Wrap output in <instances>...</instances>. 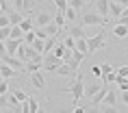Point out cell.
Returning a JSON list of instances; mask_svg holds the SVG:
<instances>
[{
	"label": "cell",
	"mask_w": 128,
	"mask_h": 113,
	"mask_svg": "<svg viewBox=\"0 0 128 113\" xmlns=\"http://www.w3.org/2000/svg\"><path fill=\"white\" fill-rule=\"evenodd\" d=\"M0 26H11V22H9V15H7V13H0Z\"/></svg>",
	"instance_id": "cell-39"
},
{
	"label": "cell",
	"mask_w": 128,
	"mask_h": 113,
	"mask_svg": "<svg viewBox=\"0 0 128 113\" xmlns=\"http://www.w3.org/2000/svg\"><path fill=\"white\" fill-rule=\"evenodd\" d=\"M85 57H87V54H82L80 50H72V54H70V59H68V65L72 67V70H74V72H78V67L82 65V61H85Z\"/></svg>",
	"instance_id": "cell-6"
},
{
	"label": "cell",
	"mask_w": 128,
	"mask_h": 113,
	"mask_svg": "<svg viewBox=\"0 0 128 113\" xmlns=\"http://www.w3.org/2000/svg\"><path fill=\"white\" fill-rule=\"evenodd\" d=\"M35 37H37V35H35V28H30V31H26V33H24V37H22V41H24L26 46H30Z\"/></svg>",
	"instance_id": "cell-29"
},
{
	"label": "cell",
	"mask_w": 128,
	"mask_h": 113,
	"mask_svg": "<svg viewBox=\"0 0 128 113\" xmlns=\"http://www.w3.org/2000/svg\"><path fill=\"white\" fill-rule=\"evenodd\" d=\"M33 22H35V26H46L48 22H52V18L48 13H37V18H35Z\"/></svg>",
	"instance_id": "cell-21"
},
{
	"label": "cell",
	"mask_w": 128,
	"mask_h": 113,
	"mask_svg": "<svg viewBox=\"0 0 128 113\" xmlns=\"http://www.w3.org/2000/svg\"><path fill=\"white\" fill-rule=\"evenodd\" d=\"M61 63H63V59L54 57L52 52H46V54H44V61H41V67H44L46 72H54V70H56Z\"/></svg>",
	"instance_id": "cell-4"
},
{
	"label": "cell",
	"mask_w": 128,
	"mask_h": 113,
	"mask_svg": "<svg viewBox=\"0 0 128 113\" xmlns=\"http://www.w3.org/2000/svg\"><path fill=\"white\" fill-rule=\"evenodd\" d=\"M9 91L13 93L15 98L20 100V102H24V100H28V93H26V91H24V89H20V87H18V89H9Z\"/></svg>",
	"instance_id": "cell-28"
},
{
	"label": "cell",
	"mask_w": 128,
	"mask_h": 113,
	"mask_svg": "<svg viewBox=\"0 0 128 113\" xmlns=\"http://www.w3.org/2000/svg\"><path fill=\"white\" fill-rule=\"evenodd\" d=\"M100 72H102V78H104L108 72H113V65H111V63H100ZM102 78H100V80H102Z\"/></svg>",
	"instance_id": "cell-34"
},
{
	"label": "cell",
	"mask_w": 128,
	"mask_h": 113,
	"mask_svg": "<svg viewBox=\"0 0 128 113\" xmlns=\"http://www.w3.org/2000/svg\"><path fill=\"white\" fill-rule=\"evenodd\" d=\"M78 24H82V26H104V18H102L98 11H91V13H82L80 20H78Z\"/></svg>",
	"instance_id": "cell-3"
},
{
	"label": "cell",
	"mask_w": 128,
	"mask_h": 113,
	"mask_svg": "<svg viewBox=\"0 0 128 113\" xmlns=\"http://www.w3.org/2000/svg\"><path fill=\"white\" fill-rule=\"evenodd\" d=\"M68 5H70L72 9H76V11H80V9L85 7L87 2H85V0H68Z\"/></svg>",
	"instance_id": "cell-32"
},
{
	"label": "cell",
	"mask_w": 128,
	"mask_h": 113,
	"mask_svg": "<svg viewBox=\"0 0 128 113\" xmlns=\"http://www.w3.org/2000/svg\"><path fill=\"white\" fill-rule=\"evenodd\" d=\"M122 102L128 106V89H124V91H122Z\"/></svg>",
	"instance_id": "cell-41"
},
{
	"label": "cell",
	"mask_w": 128,
	"mask_h": 113,
	"mask_svg": "<svg viewBox=\"0 0 128 113\" xmlns=\"http://www.w3.org/2000/svg\"><path fill=\"white\" fill-rule=\"evenodd\" d=\"M9 35H11V26H0V39L4 41Z\"/></svg>",
	"instance_id": "cell-37"
},
{
	"label": "cell",
	"mask_w": 128,
	"mask_h": 113,
	"mask_svg": "<svg viewBox=\"0 0 128 113\" xmlns=\"http://www.w3.org/2000/svg\"><path fill=\"white\" fill-rule=\"evenodd\" d=\"M74 48H76V50H80L82 54H87V57H89V52H87V37H78Z\"/></svg>",
	"instance_id": "cell-23"
},
{
	"label": "cell",
	"mask_w": 128,
	"mask_h": 113,
	"mask_svg": "<svg viewBox=\"0 0 128 113\" xmlns=\"http://www.w3.org/2000/svg\"><path fill=\"white\" fill-rule=\"evenodd\" d=\"M52 76H65V78H74V76H76V72L68 65V63H61V65L52 72Z\"/></svg>",
	"instance_id": "cell-8"
},
{
	"label": "cell",
	"mask_w": 128,
	"mask_h": 113,
	"mask_svg": "<svg viewBox=\"0 0 128 113\" xmlns=\"http://www.w3.org/2000/svg\"><path fill=\"white\" fill-rule=\"evenodd\" d=\"M18 46H20V41L13 39V37H7V39H4V48H7V52H9V54H15Z\"/></svg>",
	"instance_id": "cell-17"
},
{
	"label": "cell",
	"mask_w": 128,
	"mask_h": 113,
	"mask_svg": "<svg viewBox=\"0 0 128 113\" xmlns=\"http://www.w3.org/2000/svg\"><path fill=\"white\" fill-rule=\"evenodd\" d=\"M104 93H106V85H102L100 89H98V91H96L94 96H91V104H94V106H98V104L102 102V98H104Z\"/></svg>",
	"instance_id": "cell-16"
},
{
	"label": "cell",
	"mask_w": 128,
	"mask_h": 113,
	"mask_svg": "<svg viewBox=\"0 0 128 113\" xmlns=\"http://www.w3.org/2000/svg\"><path fill=\"white\" fill-rule=\"evenodd\" d=\"M52 22H54L59 28H65V18H63V13H61V11H56V15L52 18Z\"/></svg>",
	"instance_id": "cell-30"
},
{
	"label": "cell",
	"mask_w": 128,
	"mask_h": 113,
	"mask_svg": "<svg viewBox=\"0 0 128 113\" xmlns=\"http://www.w3.org/2000/svg\"><path fill=\"white\" fill-rule=\"evenodd\" d=\"M100 87H102V85H98V83H87V85H85V96H89V98H91V96H94Z\"/></svg>",
	"instance_id": "cell-25"
},
{
	"label": "cell",
	"mask_w": 128,
	"mask_h": 113,
	"mask_svg": "<svg viewBox=\"0 0 128 113\" xmlns=\"http://www.w3.org/2000/svg\"><path fill=\"white\" fill-rule=\"evenodd\" d=\"M30 46H33L35 50H37V52H41V54H44V39H41V37H35Z\"/></svg>",
	"instance_id": "cell-31"
},
{
	"label": "cell",
	"mask_w": 128,
	"mask_h": 113,
	"mask_svg": "<svg viewBox=\"0 0 128 113\" xmlns=\"http://www.w3.org/2000/svg\"><path fill=\"white\" fill-rule=\"evenodd\" d=\"M115 74H117V80H115V83H120V80L128 78V65H122V67H117V70H115Z\"/></svg>",
	"instance_id": "cell-27"
},
{
	"label": "cell",
	"mask_w": 128,
	"mask_h": 113,
	"mask_svg": "<svg viewBox=\"0 0 128 113\" xmlns=\"http://www.w3.org/2000/svg\"><path fill=\"white\" fill-rule=\"evenodd\" d=\"M100 104H104V106H115L117 104V98H115V91H111L106 87V93H104V98H102V102Z\"/></svg>",
	"instance_id": "cell-11"
},
{
	"label": "cell",
	"mask_w": 128,
	"mask_h": 113,
	"mask_svg": "<svg viewBox=\"0 0 128 113\" xmlns=\"http://www.w3.org/2000/svg\"><path fill=\"white\" fill-rule=\"evenodd\" d=\"M35 5H37L35 0H24V7H22V13H30V11L35 9Z\"/></svg>",
	"instance_id": "cell-33"
},
{
	"label": "cell",
	"mask_w": 128,
	"mask_h": 113,
	"mask_svg": "<svg viewBox=\"0 0 128 113\" xmlns=\"http://www.w3.org/2000/svg\"><path fill=\"white\" fill-rule=\"evenodd\" d=\"M56 39H59V35H54V37H46V39H44V54H46V52H52Z\"/></svg>",
	"instance_id": "cell-20"
},
{
	"label": "cell",
	"mask_w": 128,
	"mask_h": 113,
	"mask_svg": "<svg viewBox=\"0 0 128 113\" xmlns=\"http://www.w3.org/2000/svg\"><path fill=\"white\" fill-rule=\"evenodd\" d=\"M113 35L117 37V39H126V37H128V26H126V24H117V22H115Z\"/></svg>",
	"instance_id": "cell-12"
},
{
	"label": "cell",
	"mask_w": 128,
	"mask_h": 113,
	"mask_svg": "<svg viewBox=\"0 0 128 113\" xmlns=\"http://www.w3.org/2000/svg\"><path fill=\"white\" fill-rule=\"evenodd\" d=\"M63 18H65V22H76V20H78V11L72 9V7L68 5V9L63 11Z\"/></svg>",
	"instance_id": "cell-19"
},
{
	"label": "cell",
	"mask_w": 128,
	"mask_h": 113,
	"mask_svg": "<svg viewBox=\"0 0 128 113\" xmlns=\"http://www.w3.org/2000/svg\"><path fill=\"white\" fill-rule=\"evenodd\" d=\"M0 61H2V63H7V65H11V67H13V70H15V72H24V61H20V59H18V57H15V54H2V57H0Z\"/></svg>",
	"instance_id": "cell-5"
},
{
	"label": "cell",
	"mask_w": 128,
	"mask_h": 113,
	"mask_svg": "<svg viewBox=\"0 0 128 113\" xmlns=\"http://www.w3.org/2000/svg\"><path fill=\"white\" fill-rule=\"evenodd\" d=\"M7 15H9V22H11V26H13V24H20V22H22V18H24V13L15 11V9H9V11H7Z\"/></svg>",
	"instance_id": "cell-14"
},
{
	"label": "cell",
	"mask_w": 128,
	"mask_h": 113,
	"mask_svg": "<svg viewBox=\"0 0 128 113\" xmlns=\"http://www.w3.org/2000/svg\"><path fill=\"white\" fill-rule=\"evenodd\" d=\"M9 89H11V85H9V78H0V93H7Z\"/></svg>",
	"instance_id": "cell-36"
},
{
	"label": "cell",
	"mask_w": 128,
	"mask_h": 113,
	"mask_svg": "<svg viewBox=\"0 0 128 113\" xmlns=\"http://www.w3.org/2000/svg\"><path fill=\"white\" fill-rule=\"evenodd\" d=\"M26 104H28V109H26V113H37V111H41L39 109V102L33 98V96H28V100H26Z\"/></svg>",
	"instance_id": "cell-22"
},
{
	"label": "cell",
	"mask_w": 128,
	"mask_h": 113,
	"mask_svg": "<svg viewBox=\"0 0 128 113\" xmlns=\"http://www.w3.org/2000/svg\"><path fill=\"white\" fill-rule=\"evenodd\" d=\"M20 72H15L11 65H7V63H2L0 61V78H13V76H18Z\"/></svg>",
	"instance_id": "cell-9"
},
{
	"label": "cell",
	"mask_w": 128,
	"mask_h": 113,
	"mask_svg": "<svg viewBox=\"0 0 128 113\" xmlns=\"http://www.w3.org/2000/svg\"><path fill=\"white\" fill-rule=\"evenodd\" d=\"M115 2H117V5H122V7H126V5H128V0H115Z\"/></svg>",
	"instance_id": "cell-43"
},
{
	"label": "cell",
	"mask_w": 128,
	"mask_h": 113,
	"mask_svg": "<svg viewBox=\"0 0 128 113\" xmlns=\"http://www.w3.org/2000/svg\"><path fill=\"white\" fill-rule=\"evenodd\" d=\"M122 9H124L122 5H117L115 0H111V2H108V18H111V20H117L122 15Z\"/></svg>",
	"instance_id": "cell-10"
},
{
	"label": "cell",
	"mask_w": 128,
	"mask_h": 113,
	"mask_svg": "<svg viewBox=\"0 0 128 113\" xmlns=\"http://www.w3.org/2000/svg\"><path fill=\"white\" fill-rule=\"evenodd\" d=\"M63 46H65V48H70V50H74V46H76V39L72 37V35H68V37H65V41H63Z\"/></svg>",
	"instance_id": "cell-35"
},
{
	"label": "cell",
	"mask_w": 128,
	"mask_h": 113,
	"mask_svg": "<svg viewBox=\"0 0 128 113\" xmlns=\"http://www.w3.org/2000/svg\"><path fill=\"white\" fill-rule=\"evenodd\" d=\"M20 28L26 33V31H30V28H35V22L30 20V18H22V22H20Z\"/></svg>",
	"instance_id": "cell-26"
},
{
	"label": "cell",
	"mask_w": 128,
	"mask_h": 113,
	"mask_svg": "<svg viewBox=\"0 0 128 113\" xmlns=\"http://www.w3.org/2000/svg\"><path fill=\"white\" fill-rule=\"evenodd\" d=\"M108 2H111V0H98V2H96V9H98V13H100L102 18L108 15Z\"/></svg>",
	"instance_id": "cell-18"
},
{
	"label": "cell",
	"mask_w": 128,
	"mask_h": 113,
	"mask_svg": "<svg viewBox=\"0 0 128 113\" xmlns=\"http://www.w3.org/2000/svg\"><path fill=\"white\" fill-rule=\"evenodd\" d=\"M44 31H46L48 37H54V35H59V37H61V31H63V28H59L54 22H48L46 26H44Z\"/></svg>",
	"instance_id": "cell-13"
},
{
	"label": "cell",
	"mask_w": 128,
	"mask_h": 113,
	"mask_svg": "<svg viewBox=\"0 0 128 113\" xmlns=\"http://www.w3.org/2000/svg\"><path fill=\"white\" fill-rule=\"evenodd\" d=\"M30 85H33L35 89H44V87H46V76H44V70L30 72Z\"/></svg>",
	"instance_id": "cell-7"
},
{
	"label": "cell",
	"mask_w": 128,
	"mask_h": 113,
	"mask_svg": "<svg viewBox=\"0 0 128 113\" xmlns=\"http://www.w3.org/2000/svg\"><path fill=\"white\" fill-rule=\"evenodd\" d=\"M85 2H91V0H85Z\"/></svg>",
	"instance_id": "cell-44"
},
{
	"label": "cell",
	"mask_w": 128,
	"mask_h": 113,
	"mask_svg": "<svg viewBox=\"0 0 128 113\" xmlns=\"http://www.w3.org/2000/svg\"><path fill=\"white\" fill-rule=\"evenodd\" d=\"M9 37H13V39L22 41V37H24V31L20 28V24H13V26H11V35H9Z\"/></svg>",
	"instance_id": "cell-24"
},
{
	"label": "cell",
	"mask_w": 128,
	"mask_h": 113,
	"mask_svg": "<svg viewBox=\"0 0 128 113\" xmlns=\"http://www.w3.org/2000/svg\"><path fill=\"white\" fill-rule=\"evenodd\" d=\"M68 91H72L74 104H80L82 96H85V80H82V74H78V72H76V76H74V83L70 85V89H68Z\"/></svg>",
	"instance_id": "cell-1"
},
{
	"label": "cell",
	"mask_w": 128,
	"mask_h": 113,
	"mask_svg": "<svg viewBox=\"0 0 128 113\" xmlns=\"http://www.w3.org/2000/svg\"><path fill=\"white\" fill-rule=\"evenodd\" d=\"M54 5H56V11L63 13V11L68 9V0H54Z\"/></svg>",
	"instance_id": "cell-38"
},
{
	"label": "cell",
	"mask_w": 128,
	"mask_h": 113,
	"mask_svg": "<svg viewBox=\"0 0 128 113\" xmlns=\"http://www.w3.org/2000/svg\"><path fill=\"white\" fill-rule=\"evenodd\" d=\"M2 54H7V48H4V41L0 39V57H2Z\"/></svg>",
	"instance_id": "cell-42"
},
{
	"label": "cell",
	"mask_w": 128,
	"mask_h": 113,
	"mask_svg": "<svg viewBox=\"0 0 128 113\" xmlns=\"http://www.w3.org/2000/svg\"><path fill=\"white\" fill-rule=\"evenodd\" d=\"M91 74H94L96 78H102V72H100V65H94V67H91Z\"/></svg>",
	"instance_id": "cell-40"
},
{
	"label": "cell",
	"mask_w": 128,
	"mask_h": 113,
	"mask_svg": "<svg viewBox=\"0 0 128 113\" xmlns=\"http://www.w3.org/2000/svg\"><path fill=\"white\" fill-rule=\"evenodd\" d=\"M68 33L72 35L74 39H78V37H87V35H85V26H82V24H74V26L70 28Z\"/></svg>",
	"instance_id": "cell-15"
},
{
	"label": "cell",
	"mask_w": 128,
	"mask_h": 113,
	"mask_svg": "<svg viewBox=\"0 0 128 113\" xmlns=\"http://www.w3.org/2000/svg\"><path fill=\"white\" fill-rule=\"evenodd\" d=\"M106 46V35H104V31H100L98 35H94V37H87V52L94 54L98 52L100 48Z\"/></svg>",
	"instance_id": "cell-2"
}]
</instances>
